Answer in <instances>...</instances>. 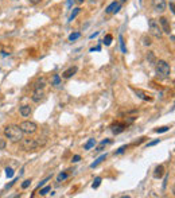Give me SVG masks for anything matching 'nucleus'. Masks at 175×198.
I'll list each match as a JSON object with an SVG mask.
<instances>
[{
  "label": "nucleus",
  "mask_w": 175,
  "mask_h": 198,
  "mask_svg": "<svg viewBox=\"0 0 175 198\" xmlns=\"http://www.w3.org/2000/svg\"><path fill=\"white\" fill-rule=\"evenodd\" d=\"M43 98H45V93H43L42 89H35L34 95H32V100L35 101V103H39V101H42Z\"/></svg>",
  "instance_id": "nucleus-10"
},
{
  "label": "nucleus",
  "mask_w": 175,
  "mask_h": 198,
  "mask_svg": "<svg viewBox=\"0 0 175 198\" xmlns=\"http://www.w3.org/2000/svg\"><path fill=\"white\" fill-rule=\"evenodd\" d=\"M59 82H61V78H59L58 74H55L53 77V85H59Z\"/></svg>",
  "instance_id": "nucleus-29"
},
{
  "label": "nucleus",
  "mask_w": 175,
  "mask_h": 198,
  "mask_svg": "<svg viewBox=\"0 0 175 198\" xmlns=\"http://www.w3.org/2000/svg\"><path fill=\"white\" fill-rule=\"evenodd\" d=\"M120 46H121V51H123V53H127L125 45H124V41H123V36H120Z\"/></svg>",
  "instance_id": "nucleus-32"
},
{
  "label": "nucleus",
  "mask_w": 175,
  "mask_h": 198,
  "mask_svg": "<svg viewBox=\"0 0 175 198\" xmlns=\"http://www.w3.org/2000/svg\"><path fill=\"white\" fill-rule=\"evenodd\" d=\"M30 185H31V179H26V181L22 183V189H27Z\"/></svg>",
  "instance_id": "nucleus-30"
},
{
  "label": "nucleus",
  "mask_w": 175,
  "mask_h": 198,
  "mask_svg": "<svg viewBox=\"0 0 175 198\" xmlns=\"http://www.w3.org/2000/svg\"><path fill=\"white\" fill-rule=\"evenodd\" d=\"M141 41H143V45H144V46H151V45H152V39H151V36H148V35L143 36Z\"/></svg>",
  "instance_id": "nucleus-19"
},
{
  "label": "nucleus",
  "mask_w": 175,
  "mask_h": 198,
  "mask_svg": "<svg viewBox=\"0 0 175 198\" xmlns=\"http://www.w3.org/2000/svg\"><path fill=\"white\" fill-rule=\"evenodd\" d=\"M45 88V80H40L36 85H35V89H43Z\"/></svg>",
  "instance_id": "nucleus-28"
},
{
  "label": "nucleus",
  "mask_w": 175,
  "mask_h": 198,
  "mask_svg": "<svg viewBox=\"0 0 175 198\" xmlns=\"http://www.w3.org/2000/svg\"><path fill=\"white\" fill-rule=\"evenodd\" d=\"M120 3H116V1H113L112 4H109V6L106 7V14H115V12H117L118 10H120Z\"/></svg>",
  "instance_id": "nucleus-11"
},
{
  "label": "nucleus",
  "mask_w": 175,
  "mask_h": 198,
  "mask_svg": "<svg viewBox=\"0 0 175 198\" xmlns=\"http://www.w3.org/2000/svg\"><path fill=\"white\" fill-rule=\"evenodd\" d=\"M83 1H85V0H75V3H77V4H82Z\"/></svg>",
  "instance_id": "nucleus-39"
},
{
  "label": "nucleus",
  "mask_w": 175,
  "mask_h": 198,
  "mask_svg": "<svg viewBox=\"0 0 175 198\" xmlns=\"http://www.w3.org/2000/svg\"><path fill=\"white\" fill-rule=\"evenodd\" d=\"M147 60H148V62H150L151 65H155L156 58H155V54H153L152 51H148V54H147Z\"/></svg>",
  "instance_id": "nucleus-18"
},
{
  "label": "nucleus",
  "mask_w": 175,
  "mask_h": 198,
  "mask_svg": "<svg viewBox=\"0 0 175 198\" xmlns=\"http://www.w3.org/2000/svg\"><path fill=\"white\" fill-rule=\"evenodd\" d=\"M80 160H81V156H80V155H74V156H73V159H71V162L77 163V162H80Z\"/></svg>",
  "instance_id": "nucleus-34"
},
{
  "label": "nucleus",
  "mask_w": 175,
  "mask_h": 198,
  "mask_svg": "<svg viewBox=\"0 0 175 198\" xmlns=\"http://www.w3.org/2000/svg\"><path fill=\"white\" fill-rule=\"evenodd\" d=\"M159 141H160V140H159V139H156V140H153V141H151V143H148V144H147V147H152V146H156V144H158Z\"/></svg>",
  "instance_id": "nucleus-35"
},
{
  "label": "nucleus",
  "mask_w": 175,
  "mask_h": 198,
  "mask_svg": "<svg viewBox=\"0 0 175 198\" xmlns=\"http://www.w3.org/2000/svg\"><path fill=\"white\" fill-rule=\"evenodd\" d=\"M19 127H20L22 132H23V133H27V135L35 133V132H36V130H38L36 124H35V123H32V121H28V120H26V121L20 123V125H19Z\"/></svg>",
  "instance_id": "nucleus-5"
},
{
  "label": "nucleus",
  "mask_w": 175,
  "mask_h": 198,
  "mask_svg": "<svg viewBox=\"0 0 175 198\" xmlns=\"http://www.w3.org/2000/svg\"><path fill=\"white\" fill-rule=\"evenodd\" d=\"M4 135L5 138L8 139L12 143H18L23 139V132H22L20 127L19 125H15V124H11V125H7L4 128Z\"/></svg>",
  "instance_id": "nucleus-1"
},
{
  "label": "nucleus",
  "mask_w": 175,
  "mask_h": 198,
  "mask_svg": "<svg viewBox=\"0 0 175 198\" xmlns=\"http://www.w3.org/2000/svg\"><path fill=\"white\" fill-rule=\"evenodd\" d=\"M67 176H69V170H67V171H63V173L59 174L58 178H57V182H63L65 179H67Z\"/></svg>",
  "instance_id": "nucleus-17"
},
{
  "label": "nucleus",
  "mask_w": 175,
  "mask_h": 198,
  "mask_svg": "<svg viewBox=\"0 0 175 198\" xmlns=\"http://www.w3.org/2000/svg\"><path fill=\"white\" fill-rule=\"evenodd\" d=\"M152 8L155 10L156 12H159V14L164 12L167 8L166 0H152Z\"/></svg>",
  "instance_id": "nucleus-6"
},
{
  "label": "nucleus",
  "mask_w": 175,
  "mask_h": 198,
  "mask_svg": "<svg viewBox=\"0 0 175 198\" xmlns=\"http://www.w3.org/2000/svg\"><path fill=\"white\" fill-rule=\"evenodd\" d=\"M170 10H171V12L174 14V3H172V1L170 3Z\"/></svg>",
  "instance_id": "nucleus-38"
},
{
  "label": "nucleus",
  "mask_w": 175,
  "mask_h": 198,
  "mask_svg": "<svg viewBox=\"0 0 175 198\" xmlns=\"http://www.w3.org/2000/svg\"><path fill=\"white\" fill-rule=\"evenodd\" d=\"M5 148V140L4 139H0V150H4Z\"/></svg>",
  "instance_id": "nucleus-36"
},
{
  "label": "nucleus",
  "mask_w": 175,
  "mask_h": 198,
  "mask_svg": "<svg viewBox=\"0 0 175 198\" xmlns=\"http://www.w3.org/2000/svg\"><path fill=\"white\" fill-rule=\"evenodd\" d=\"M19 112H20V115L23 117H28L31 115V108H30V105H22Z\"/></svg>",
  "instance_id": "nucleus-12"
},
{
  "label": "nucleus",
  "mask_w": 175,
  "mask_h": 198,
  "mask_svg": "<svg viewBox=\"0 0 175 198\" xmlns=\"http://www.w3.org/2000/svg\"><path fill=\"white\" fill-rule=\"evenodd\" d=\"M22 148L24 151H35V150L39 148V143H38L36 139H22Z\"/></svg>",
  "instance_id": "nucleus-4"
},
{
  "label": "nucleus",
  "mask_w": 175,
  "mask_h": 198,
  "mask_svg": "<svg viewBox=\"0 0 175 198\" xmlns=\"http://www.w3.org/2000/svg\"><path fill=\"white\" fill-rule=\"evenodd\" d=\"M127 148H128V146H123V147H120V148H118L117 151H116V155H120V154H123V152L125 151Z\"/></svg>",
  "instance_id": "nucleus-31"
},
{
  "label": "nucleus",
  "mask_w": 175,
  "mask_h": 198,
  "mask_svg": "<svg viewBox=\"0 0 175 198\" xmlns=\"http://www.w3.org/2000/svg\"><path fill=\"white\" fill-rule=\"evenodd\" d=\"M168 130H170V127H160V128H155V130H153V132L162 133V132H167Z\"/></svg>",
  "instance_id": "nucleus-23"
},
{
  "label": "nucleus",
  "mask_w": 175,
  "mask_h": 198,
  "mask_svg": "<svg viewBox=\"0 0 175 198\" xmlns=\"http://www.w3.org/2000/svg\"><path fill=\"white\" fill-rule=\"evenodd\" d=\"M159 25H160V28L163 33L171 34V27H170V23L166 18H160V19H159Z\"/></svg>",
  "instance_id": "nucleus-8"
},
{
  "label": "nucleus",
  "mask_w": 175,
  "mask_h": 198,
  "mask_svg": "<svg viewBox=\"0 0 175 198\" xmlns=\"http://www.w3.org/2000/svg\"><path fill=\"white\" fill-rule=\"evenodd\" d=\"M48 179H51V176H47V178H46V179H45V181H42V182H40V185H39V187H40V186H43V185H45V183H46V182H47V181H48Z\"/></svg>",
  "instance_id": "nucleus-37"
},
{
  "label": "nucleus",
  "mask_w": 175,
  "mask_h": 198,
  "mask_svg": "<svg viewBox=\"0 0 175 198\" xmlns=\"http://www.w3.org/2000/svg\"><path fill=\"white\" fill-rule=\"evenodd\" d=\"M164 175V167L162 165L156 166L155 171H153V178H162Z\"/></svg>",
  "instance_id": "nucleus-13"
},
{
  "label": "nucleus",
  "mask_w": 175,
  "mask_h": 198,
  "mask_svg": "<svg viewBox=\"0 0 175 198\" xmlns=\"http://www.w3.org/2000/svg\"><path fill=\"white\" fill-rule=\"evenodd\" d=\"M94 146H96V139H89L85 143V146H83V150H90Z\"/></svg>",
  "instance_id": "nucleus-16"
},
{
  "label": "nucleus",
  "mask_w": 175,
  "mask_h": 198,
  "mask_svg": "<svg viewBox=\"0 0 175 198\" xmlns=\"http://www.w3.org/2000/svg\"><path fill=\"white\" fill-rule=\"evenodd\" d=\"M105 159H106V154H104V155H101V156H98V158H97V159L94 160V162H93V163H92V165H90V167H92V168L97 167V166H98L100 163H101L102 160H105Z\"/></svg>",
  "instance_id": "nucleus-15"
},
{
  "label": "nucleus",
  "mask_w": 175,
  "mask_h": 198,
  "mask_svg": "<svg viewBox=\"0 0 175 198\" xmlns=\"http://www.w3.org/2000/svg\"><path fill=\"white\" fill-rule=\"evenodd\" d=\"M13 174H15V173H13V170H12L11 167H7V168H5V175H7L8 178H12Z\"/></svg>",
  "instance_id": "nucleus-26"
},
{
  "label": "nucleus",
  "mask_w": 175,
  "mask_h": 198,
  "mask_svg": "<svg viewBox=\"0 0 175 198\" xmlns=\"http://www.w3.org/2000/svg\"><path fill=\"white\" fill-rule=\"evenodd\" d=\"M42 0H28V3L31 4V6H36V4H39Z\"/></svg>",
  "instance_id": "nucleus-33"
},
{
  "label": "nucleus",
  "mask_w": 175,
  "mask_h": 198,
  "mask_svg": "<svg viewBox=\"0 0 175 198\" xmlns=\"http://www.w3.org/2000/svg\"><path fill=\"white\" fill-rule=\"evenodd\" d=\"M112 39H113V36L110 35V34H108V35H105V38H104V41H102V42H104L106 46H109V45L112 43Z\"/></svg>",
  "instance_id": "nucleus-21"
},
{
  "label": "nucleus",
  "mask_w": 175,
  "mask_h": 198,
  "mask_svg": "<svg viewBox=\"0 0 175 198\" xmlns=\"http://www.w3.org/2000/svg\"><path fill=\"white\" fill-rule=\"evenodd\" d=\"M80 11H81V8H74V11L71 12V15H70V18H69V20H73L75 16H77L78 14H80Z\"/></svg>",
  "instance_id": "nucleus-24"
},
{
  "label": "nucleus",
  "mask_w": 175,
  "mask_h": 198,
  "mask_svg": "<svg viewBox=\"0 0 175 198\" xmlns=\"http://www.w3.org/2000/svg\"><path fill=\"white\" fill-rule=\"evenodd\" d=\"M50 190H51L50 186H46V187H43V189H40V193H39V194H40V195H46L48 191H50Z\"/></svg>",
  "instance_id": "nucleus-27"
},
{
  "label": "nucleus",
  "mask_w": 175,
  "mask_h": 198,
  "mask_svg": "<svg viewBox=\"0 0 175 198\" xmlns=\"http://www.w3.org/2000/svg\"><path fill=\"white\" fill-rule=\"evenodd\" d=\"M100 183H101V178H100V176H97V178L94 179V182H93V185H92V187H93V189H97V187L100 186Z\"/></svg>",
  "instance_id": "nucleus-25"
},
{
  "label": "nucleus",
  "mask_w": 175,
  "mask_h": 198,
  "mask_svg": "<svg viewBox=\"0 0 175 198\" xmlns=\"http://www.w3.org/2000/svg\"><path fill=\"white\" fill-rule=\"evenodd\" d=\"M80 36H81L80 33H73V34H70V35H69V41L73 42V41H75V39H78Z\"/></svg>",
  "instance_id": "nucleus-22"
},
{
  "label": "nucleus",
  "mask_w": 175,
  "mask_h": 198,
  "mask_svg": "<svg viewBox=\"0 0 175 198\" xmlns=\"http://www.w3.org/2000/svg\"><path fill=\"white\" fill-rule=\"evenodd\" d=\"M121 1H125V0H121Z\"/></svg>",
  "instance_id": "nucleus-40"
},
{
  "label": "nucleus",
  "mask_w": 175,
  "mask_h": 198,
  "mask_svg": "<svg viewBox=\"0 0 175 198\" xmlns=\"http://www.w3.org/2000/svg\"><path fill=\"white\" fill-rule=\"evenodd\" d=\"M155 70H156V76L162 80L168 78L170 74H171V68H170L168 63L163 60H159L155 62Z\"/></svg>",
  "instance_id": "nucleus-2"
},
{
  "label": "nucleus",
  "mask_w": 175,
  "mask_h": 198,
  "mask_svg": "<svg viewBox=\"0 0 175 198\" xmlns=\"http://www.w3.org/2000/svg\"><path fill=\"white\" fill-rule=\"evenodd\" d=\"M77 71H78L77 66H71V68H69L67 70H65L63 73H62V77H63V78H70V77H73Z\"/></svg>",
  "instance_id": "nucleus-9"
},
{
  "label": "nucleus",
  "mask_w": 175,
  "mask_h": 198,
  "mask_svg": "<svg viewBox=\"0 0 175 198\" xmlns=\"http://www.w3.org/2000/svg\"><path fill=\"white\" fill-rule=\"evenodd\" d=\"M135 93H136V95L139 96L140 98H143V100H145V101H151V100H152L150 96H147L144 92H143V90H140V89H136V90H135Z\"/></svg>",
  "instance_id": "nucleus-14"
},
{
  "label": "nucleus",
  "mask_w": 175,
  "mask_h": 198,
  "mask_svg": "<svg viewBox=\"0 0 175 198\" xmlns=\"http://www.w3.org/2000/svg\"><path fill=\"white\" fill-rule=\"evenodd\" d=\"M109 143H110V140H109V139H105V140H102L101 143L98 144V147H97V148H96V151H102V148H104V147L106 146V144H109Z\"/></svg>",
  "instance_id": "nucleus-20"
},
{
  "label": "nucleus",
  "mask_w": 175,
  "mask_h": 198,
  "mask_svg": "<svg viewBox=\"0 0 175 198\" xmlns=\"http://www.w3.org/2000/svg\"><path fill=\"white\" fill-rule=\"evenodd\" d=\"M127 128V123H118V121H116V123H113L112 125H110V130H112V132L113 133H121L124 130Z\"/></svg>",
  "instance_id": "nucleus-7"
},
{
  "label": "nucleus",
  "mask_w": 175,
  "mask_h": 198,
  "mask_svg": "<svg viewBox=\"0 0 175 198\" xmlns=\"http://www.w3.org/2000/svg\"><path fill=\"white\" fill-rule=\"evenodd\" d=\"M148 28H150V34L152 36H155V38H162L163 31H162L159 22H156L155 19H150L148 20Z\"/></svg>",
  "instance_id": "nucleus-3"
}]
</instances>
